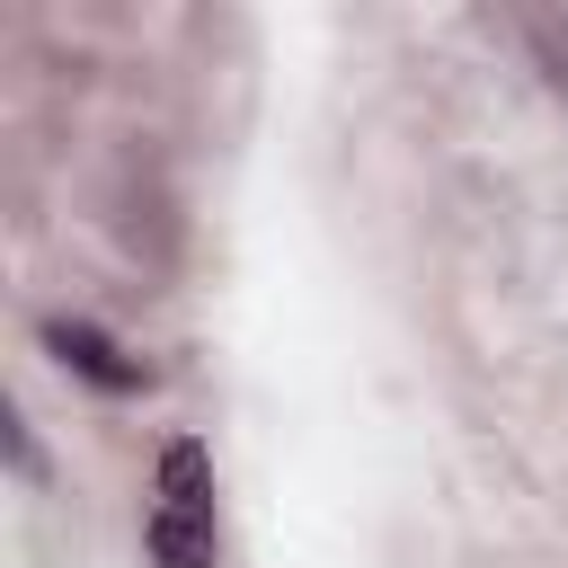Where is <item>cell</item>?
Wrapping results in <instances>:
<instances>
[{
  "label": "cell",
  "instance_id": "cell-1",
  "mask_svg": "<svg viewBox=\"0 0 568 568\" xmlns=\"http://www.w3.org/2000/svg\"><path fill=\"white\" fill-rule=\"evenodd\" d=\"M44 346H53V364H62V373H80V382H89V390H106V399L151 390V364H142V355H124L98 320H44Z\"/></svg>",
  "mask_w": 568,
  "mask_h": 568
},
{
  "label": "cell",
  "instance_id": "cell-2",
  "mask_svg": "<svg viewBox=\"0 0 568 568\" xmlns=\"http://www.w3.org/2000/svg\"><path fill=\"white\" fill-rule=\"evenodd\" d=\"M142 550H151V568H213L222 559V524L195 515V506H151L142 515Z\"/></svg>",
  "mask_w": 568,
  "mask_h": 568
},
{
  "label": "cell",
  "instance_id": "cell-3",
  "mask_svg": "<svg viewBox=\"0 0 568 568\" xmlns=\"http://www.w3.org/2000/svg\"><path fill=\"white\" fill-rule=\"evenodd\" d=\"M524 36H532V62L550 71V89H568V18H532Z\"/></svg>",
  "mask_w": 568,
  "mask_h": 568
},
{
  "label": "cell",
  "instance_id": "cell-4",
  "mask_svg": "<svg viewBox=\"0 0 568 568\" xmlns=\"http://www.w3.org/2000/svg\"><path fill=\"white\" fill-rule=\"evenodd\" d=\"M0 426H9V462H18V479H44V453H36V435H27V417L9 408Z\"/></svg>",
  "mask_w": 568,
  "mask_h": 568
}]
</instances>
